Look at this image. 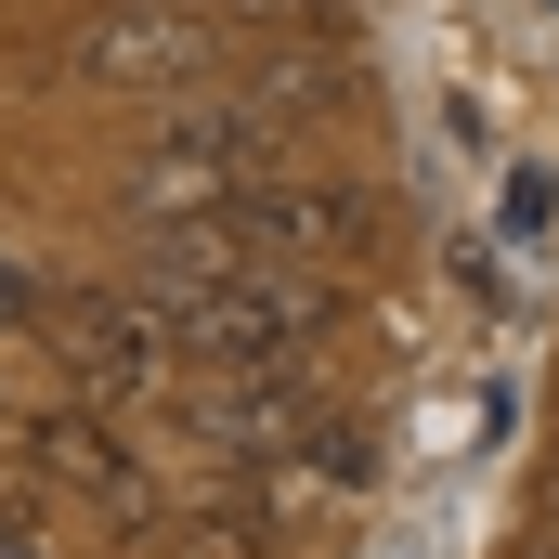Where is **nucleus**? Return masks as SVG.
Wrapping results in <instances>:
<instances>
[{
  "label": "nucleus",
  "instance_id": "nucleus-1",
  "mask_svg": "<svg viewBox=\"0 0 559 559\" xmlns=\"http://www.w3.org/2000/svg\"><path fill=\"white\" fill-rule=\"evenodd\" d=\"M156 312H169V352H182L195 378H299V352L338 325V286L261 261V274L182 286V299H156Z\"/></svg>",
  "mask_w": 559,
  "mask_h": 559
},
{
  "label": "nucleus",
  "instance_id": "nucleus-2",
  "mask_svg": "<svg viewBox=\"0 0 559 559\" xmlns=\"http://www.w3.org/2000/svg\"><path fill=\"white\" fill-rule=\"evenodd\" d=\"M131 195H143V222H222V209L274 195V131H261L248 105L169 118V131L131 156Z\"/></svg>",
  "mask_w": 559,
  "mask_h": 559
},
{
  "label": "nucleus",
  "instance_id": "nucleus-3",
  "mask_svg": "<svg viewBox=\"0 0 559 559\" xmlns=\"http://www.w3.org/2000/svg\"><path fill=\"white\" fill-rule=\"evenodd\" d=\"M39 325H52V352L92 378V404L105 391H156L182 352H169V312L143 299V286H66V299H39Z\"/></svg>",
  "mask_w": 559,
  "mask_h": 559
},
{
  "label": "nucleus",
  "instance_id": "nucleus-4",
  "mask_svg": "<svg viewBox=\"0 0 559 559\" xmlns=\"http://www.w3.org/2000/svg\"><path fill=\"white\" fill-rule=\"evenodd\" d=\"M209 39H222L209 0H118V13L79 39V66H92V79H182V66H209Z\"/></svg>",
  "mask_w": 559,
  "mask_h": 559
},
{
  "label": "nucleus",
  "instance_id": "nucleus-5",
  "mask_svg": "<svg viewBox=\"0 0 559 559\" xmlns=\"http://www.w3.org/2000/svg\"><path fill=\"white\" fill-rule=\"evenodd\" d=\"M26 455H39V481H79V495H105L118 521H143L156 508V481H143V455L105 429V404H66V417L26 429Z\"/></svg>",
  "mask_w": 559,
  "mask_h": 559
},
{
  "label": "nucleus",
  "instance_id": "nucleus-6",
  "mask_svg": "<svg viewBox=\"0 0 559 559\" xmlns=\"http://www.w3.org/2000/svg\"><path fill=\"white\" fill-rule=\"evenodd\" d=\"M156 559H261V508H248V481H222L209 508H182Z\"/></svg>",
  "mask_w": 559,
  "mask_h": 559
},
{
  "label": "nucleus",
  "instance_id": "nucleus-7",
  "mask_svg": "<svg viewBox=\"0 0 559 559\" xmlns=\"http://www.w3.org/2000/svg\"><path fill=\"white\" fill-rule=\"evenodd\" d=\"M547 209H559V182L534 169V156H521V169H508V195H495V222H508V235L534 248V235H547Z\"/></svg>",
  "mask_w": 559,
  "mask_h": 559
},
{
  "label": "nucleus",
  "instance_id": "nucleus-8",
  "mask_svg": "<svg viewBox=\"0 0 559 559\" xmlns=\"http://www.w3.org/2000/svg\"><path fill=\"white\" fill-rule=\"evenodd\" d=\"M0 559H52V534H39L26 508H0Z\"/></svg>",
  "mask_w": 559,
  "mask_h": 559
},
{
  "label": "nucleus",
  "instance_id": "nucleus-9",
  "mask_svg": "<svg viewBox=\"0 0 559 559\" xmlns=\"http://www.w3.org/2000/svg\"><path fill=\"white\" fill-rule=\"evenodd\" d=\"M0 325H39V286L13 274V261H0Z\"/></svg>",
  "mask_w": 559,
  "mask_h": 559
},
{
  "label": "nucleus",
  "instance_id": "nucleus-10",
  "mask_svg": "<svg viewBox=\"0 0 559 559\" xmlns=\"http://www.w3.org/2000/svg\"><path fill=\"white\" fill-rule=\"evenodd\" d=\"M534 559H559V534H547V547H534Z\"/></svg>",
  "mask_w": 559,
  "mask_h": 559
}]
</instances>
